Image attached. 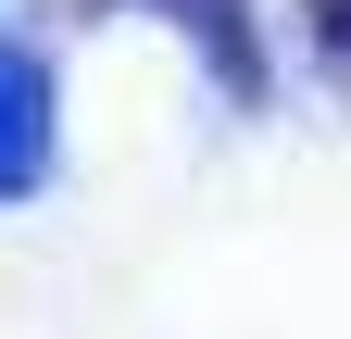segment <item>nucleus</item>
I'll return each instance as SVG.
<instances>
[{
  "instance_id": "obj_1",
  "label": "nucleus",
  "mask_w": 351,
  "mask_h": 339,
  "mask_svg": "<svg viewBox=\"0 0 351 339\" xmlns=\"http://www.w3.org/2000/svg\"><path fill=\"white\" fill-rule=\"evenodd\" d=\"M38 163H51V75L25 51H0V201L38 189Z\"/></svg>"
},
{
  "instance_id": "obj_2",
  "label": "nucleus",
  "mask_w": 351,
  "mask_h": 339,
  "mask_svg": "<svg viewBox=\"0 0 351 339\" xmlns=\"http://www.w3.org/2000/svg\"><path fill=\"white\" fill-rule=\"evenodd\" d=\"M301 13H314V38H326L339 63H351V0H301Z\"/></svg>"
}]
</instances>
